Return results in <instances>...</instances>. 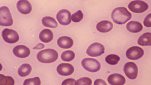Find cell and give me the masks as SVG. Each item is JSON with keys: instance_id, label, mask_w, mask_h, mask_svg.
Instances as JSON below:
<instances>
[{"instance_id": "5", "label": "cell", "mask_w": 151, "mask_h": 85, "mask_svg": "<svg viewBox=\"0 0 151 85\" xmlns=\"http://www.w3.org/2000/svg\"><path fill=\"white\" fill-rule=\"evenodd\" d=\"M2 35L4 40L9 44H14L19 39V36L17 31L8 28L4 29L2 31Z\"/></svg>"}, {"instance_id": "14", "label": "cell", "mask_w": 151, "mask_h": 85, "mask_svg": "<svg viewBox=\"0 0 151 85\" xmlns=\"http://www.w3.org/2000/svg\"><path fill=\"white\" fill-rule=\"evenodd\" d=\"M107 81L110 84L112 85H123L126 83L125 78L119 74L110 75L108 77Z\"/></svg>"}, {"instance_id": "6", "label": "cell", "mask_w": 151, "mask_h": 85, "mask_svg": "<svg viewBox=\"0 0 151 85\" xmlns=\"http://www.w3.org/2000/svg\"><path fill=\"white\" fill-rule=\"evenodd\" d=\"M128 8L131 11L136 13H141L147 11L148 5L146 2L142 1H132L129 4Z\"/></svg>"}, {"instance_id": "3", "label": "cell", "mask_w": 151, "mask_h": 85, "mask_svg": "<svg viewBox=\"0 0 151 85\" xmlns=\"http://www.w3.org/2000/svg\"><path fill=\"white\" fill-rule=\"evenodd\" d=\"M13 21L9 9L6 6L0 8V25L1 26H9L13 25Z\"/></svg>"}, {"instance_id": "21", "label": "cell", "mask_w": 151, "mask_h": 85, "mask_svg": "<svg viewBox=\"0 0 151 85\" xmlns=\"http://www.w3.org/2000/svg\"><path fill=\"white\" fill-rule=\"evenodd\" d=\"M42 23L44 26L52 28H56L58 23L56 20L52 17H45L42 20Z\"/></svg>"}, {"instance_id": "2", "label": "cell", "mask_w": 151, "mask_h": 85, "mask_svg": "<svg viewBox=\"0 0 151 85\" xmlns=\"http://www.w3.org/2000/svg\"><path fill=\"white\" fill-rule=\"evenodd\" d=\"M38 61L42 63H51L56 61L58 58V54L56 50L46 49L39 51L37 54Z\"/></svg>"}, {"instance_id": "22", "label": "cell", "mask_w": 151, "mask_h": 85, "mask_svg": "<svg viewBox=\"0 0 151 85\" xmlns=\"http://www.w3.org/2000/svg\"><path fill=\"white\" fill-rule=\"evenodd\" d=\"M75 56V53L71 50H67L62 54L61 58L63 61H70L73 60Z\"/></svg>"}, {"instance_id": "26", "label": "cell", "mask_w": 151, "mask_h": 85, "mask_svg": "<svg viewBox=\"0 0 151 85\" xmlns=\"http://www.w3.org/2000/svg\"><path fill=\"white\" fill-rule=\"evenodd\" d=\"M40 80L38 77L27 79L24 81L23 83L24 85H40Z\"/></svg>"}, {"instance_id": "15", "label": "cell", "mask_w": 151, "mask_h": 85, "mask_svg": "<svg viewBox=\"0 0 151 85\" xmlns=\"http://www.w3.org/2000/svg\"><path fill=\"white\" fill-rule=\"evenodd\" d=\"M113 25L111 22L108 21H103L100 22L96 25L97 30L101 33L109 32L112 29Z\"/></svg>"}, {"instance_id": "31", "label": "cell", "mask_w": 151, "mask_h": 85, "mask_svg": "<svg viewBox=\"0 0 151 85\" xmlns=\"http://www.w3.org/2000/svg\"><path fill=\"white\" fill-rule=\"evenodd\" d=\"M45 47L44 44H42V43H39L34 47L33 48V50H41V49H43Z\"/></svg>"}, {"instance_id": "9", "label": "cell", "mask_w": 151, "mask_h": 85, "mask_svg": "<svg viewBox=\"0 0 151 85\" xmlns=\"http://www.w3.org/2000/svg\"><path fill=\"white\" fill-rule=\"evenodd\" d=\"M143 49L139 46H134L130 48L126 52V57L130 60H137L144 55Z\"/></svg>"}, {"instance_id": "11", "label": "cell", "mask_w": 151, "mask_h": 85, "mask_svg": "<svg viewBox=\"0 0 151 85\" xmlns=\"http://www.w3.org/2000/svg\"><path fill=\"white\" fill-rule=\"evenodd\" d=\"M74 68L72 65L68 63H62L59 64L57 68L58 73L61 76H70L74 72Z\"/></svg>"}, {"instance_id": "24", "label": "cell", "mask_w": 151, "mask_h": 85, "mask_svg": "<svg viewBox=\"0 0 151 85\" xmlns=\"http://www.w3.org/2000/svg\"><path fill=\"white\" fill-rule=\"evenodd\" d=\"M0 83L1 85H14V81L12 77L0 75Z\"/></svg>"}, {"instance_id": "27", "label": "cell", "mask_w": 151, "mask_h": 85, "mask_svg": "<svg viewBox=\"0 0 151 85\" xmlns=\"http://www.w3.org/2000/svg\"><path fill=\"white\" fill-rule=\"evenodd\" d=\"M92 81L90 78L87 77H82L78 80L76 82V85H91Z\"/></svg>"}, {"instance_id": "30", "label": "cell", "mask_w": 151, "mask_h": 85, "mask_svg": "<svg viewBox=\"0 0 151 85\" xmlns=\"http://www.w3.org/2000/svg\"><path fill=\"white\" fill-rule=\"evenodd\" d=\"M94 85H107V84L106 82L101 79H97L95 80L94 83Z\"/></svg>"}, {"instance_id": "8", "label": "cell", "mask_w": 151, "mask_h": 85, "mask_svg": "<svg viewBox=\"0 0 151 85\" xmlns=\"http://www.w3.org/2000/svg\"><path fill=\"white\" fill-rule=\"evenodd\" d=\"M124 71L126 76L130 79H135L138 76V66L134 63L128 62L126 63L124 67Z\"/></svg>"}, {"instance_id": "28", "label": "cell", "mask_w": 151, "mask_h": 85, "mask_svg": "<svg viewBox=\"0 0 151 85\" xmlns=\"http://www.w3.org/2000/svg\"><path fill=\"white\" fill-rule=\"evenodd\" d=\"M143 23L146 27H151V14L148 15L145 18Z\"/></svg>"}, {"instance_id": "17", "label": "cell", "mask_w": 151, "mask_h": 85, "mask_svg": "<svg viewBox=\"0 0 151 85\" xmlns=\"http://www.w3.org/2000/svg\"><path fill=\"white\" fill-rule=\"evenodd\" d=\"M126 28L131 33H137L142 31L143 26L139 22L132 21L127 23Z\"/></svg>"}, {"instance_id": "18", "label": "cell", "mask_w": 151, "mask_h": 85, "mask_svg": "<svg viewBox=\"0 0 151 85\" xmlns=\"http://www.w3.org/2000/svg\"><path fill=\"white\" fill-rule=\"evenodd\" d=\"M53 33L50 29H45L42 30L40 33L39 39L44 43L50 42L53 39Z\"/></svg>"}, {"instance_id": "16", "label": "cell", "mask_w": 151, "mask_h": 85, "mask_svg": "<svg viewBox=\"0 0 151 85\" xmlns=\"http://www.w3.org/2000/svg\"><path fill=\"white\" fill-rule=\"evenodd\" d=\"M58 46L63 49H69L73 45V41L68 36H62L57 41Z\"/></svg>"}, {"instance_id": "10", "label": "cell", "mask_w": 151, "mask_h": 85, "mask_svg": "<svg viewBox=\"0 0 151 85\" xmlns=\"http://www.w3.org/2000/svg\"><path fill=\"white\" fill-rule=\"evenodd\" d=\"M56 18L59 23L62 25H69L71 22V13L68 10L62 9L57 14Z\"/></svg>"}, {"instance_id": "23", "label": "cell", "mask_w": 151, "mask_h": 85, "mask_svg": "<svg viewBox=\"0 0 151 85\" xmlns=\"http://www.w3.org/2000/svg\"><path fill=\"white\" fill-rule=\"evenodd\" d=\"M120 60L119 56L114 54L108 55L106 58V62L109 64L113 66L117 64Z\"/></svg>"}, {"instance_id": "4", "label": "cell", "mask_w": 151, "mask_h": 85, "mask_svg": "<svg viewBox=\"0 0 151 85\" xmlns=\"http://www.w3.org/2000/svg\"><path fill=\"white\" fill-rule=\"evenodd\" d=\"M81 65L86 71L91 72H97L101 68L100 62L96 59L92 58L83 59Z\"/></svg>"}, {"instance_id": "13", "label": "cell", "mask_w": 151, "mask_h": 85, "mask_svg": "<svg viewBox=\"0 0 151 85\" xmlns=\"http://www.w3.org/2000/svg\"><path fill=\"white\" fill-rule=\"evenodd\" d=\"M17 8L19 13L23 14H28L32 10V6L30 2L26 0L18 1L17 3Z\"/></svg>"}, {"instance_id": "25", "label": "cell", "mask_w": 151, "mask_h": 85, "mask_svg": "<svg viewBox=\"0 0 151 85\" xmlns=\"http://www.w3.org/2000/svg\"><path fill=\"white\" fill-rule=\"evenodd\" d=\"M83 18V14L81 10L78 11L77 12L72 15L71 19L73 22L75 23H78L81 21Z\"/></svg>"}, {"instance_id": "7", "label": "cell", "mask_w": 151, "mask_h": 85, "mask_svg": "<svg viewBox=\"0 0 151 85\" xmlns=\"http://www.w3.org/2000/svg\"><path fill=\"white\" fill-rule=\"evenodd\" d=\"M86 52L89 56L97 57L104 53L105 47L100 43H93L88 47Z\"/></svg>"}, {"instance_id": "1", "label": "cell", "mask_w": 151, "mask_h": 85, "mask_svg": "<svg viewBox=\"0 0 151 85\" xmlns=\"http://www.w3.org/2000/svg\"><path fill=\"white\" fill-rule=\"evenodd\" d=\"M132 17V14L124 7H119L115 9L111 14V18L114 22L118 24H125Z\"/></svg>"}, {"instance_id": "29", "label": "cell", "mask_w": 151, "mask_h": 85, "mask_svg": "<svg viewBox=\"0 0 151 85\" xmlns=\"http://www.w3.org/2000/svg\"><path fill=\"white\" fill-rule=\"evenodd\" d=\"M75 80L73 79H68L63 81L62 85H75Z\"/></svg>"}, {"instance_id": "20", "label": "cell", "mask_w": 151, "mask_h": 85, "mask_svg": "<svg viewBox=\"0 0 151 85\" xmlns=\"http://www.w3.org/2000/svg\"><path fill=\"white\" fill-rule=\"evenodd\" d=\"M32 70V66L29 64H23L18 69V74L21 77H26L30 74Z\"/></svg>"}, {"instance_id": "12", "label": "cell", "mask_w": 151, "mask_h": 85, "mask_svg": "<svg viewBox=\"0 0 151 85\" xmlns=\"http://www.w3.org/2000/svg\"><path fill=\"white\" fill-rule=\"evenodd\" d=\"M13 53L16 56L20 58H25L29 56L30 51L29 48L24 45H18L13 49Z\"/></svg>"}, {"instance_id": "19", "label": "cell", "mask_w": 151, "mask_h": 85, "mask_svg": "<svg viewBox=\"0 0 151 85\" xmlns=\"http://www.w3.org/2000/svg\"><path fill=\"white\" fill-rule=\"evenodd\" d=\"M138 44L142 46H151V33H146L142 34L139 38Z\"/></svg>"}]
</instances>
